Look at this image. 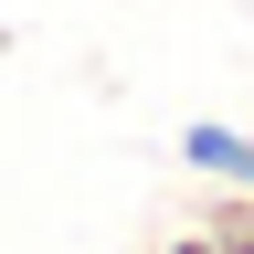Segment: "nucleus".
<instances>
[{"mask_svg":"<svg viewBox=\"0 0 254 254\" xmlns=\"http://www.w3.org/2000/svg\"><path fill=\"white\" fill-rule=\"evenodd\" d=\"M159 254H212V244H201V233H170V244H159Z\"/></svg>","mask_w":254,"mask_h":254,"instance_id":"obj_3","label":"nucleus"},{"mask_svg":"<svg viewBox=\"0 0 254 254\" xmlns=\"http://www.w3.org/2000/svg\"><path fill=\"white\" fill-rule=\"evenodd\" d=\"M180 159H190V170H212V180H244V127L190 117V127H180Z\"/></svg>","mask_w":254,"mask_h":254,"instance_id":"obj_2","label":"nucleus"},{"mask_svg":"<svg viewBox=\"0 0 254 254\" xmlns=\"http://www.w3.org/2000/svg\"><path fill=\"white\" fill-rule=\"evenodd\" d=\"M190 233H201L212 254H254V190H244V180L201 190V201H190Z\"/></svg>","mask_w":254,"mask_h":254,"instance_id":"obj_1","label":"nucleus"},{"mask_svg":"<svg viewBox=\"0 0 254 254\" xmlns=\"http://www.w3.org/2000/svg\"><path fill=\"white\" fill-rule=\"evenodd\" d=\"M244 190H254V127H244Z\"/></svg>","mask_w":254,"mask_h":254,"instance_id":"obj_4","label":"nucleus"}]
</instances>
